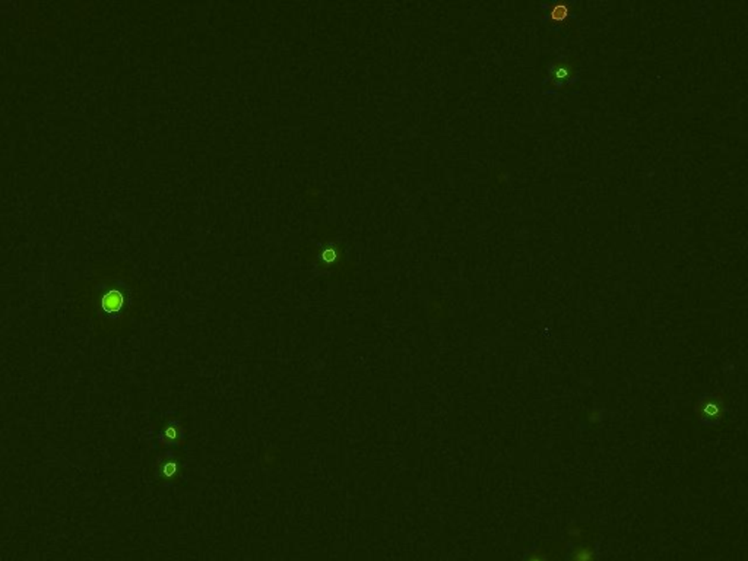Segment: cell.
<instances>
[{
	"label": "cell",
	"instance_id": "1",
	"mask_svg": "<svg viewBox=\"0 0 748 561\" xmlns=\"http://www.w3.org/2000/svg\"><path fill=\"white\" fill-rule=\"evenodd\" d=\"M187 443L186 430L181 418L176 415H169L155 436V446L169 450V449H183Z\"/></svg>",
	"mask_w": 748,
	"mask_h": 561
},
{
	"label": "cell",
	"instance_id": "2",
	"mask_svg": "<svg viewBox=\"0 0 748 561\" xmlns=\"http://www.w3.org/2000/svg\"><path fill=\"white\" fill-rule=\"evenodd\" d=\"M184 461L179 452L174 449L165 450L157 459L155 475L157 480L165 485H173L181 480Z\"/></svg>",
	"mask_w": 748,
	"mask_h": 561
},
{
	"label": "cell",
	"instance_id": "3",
	"mask_svg": "<svg viewBox=\"0 0 748 561\" xmlns=\"http://www.w3.org/2000/svg\"><path fill=\"white\" fill-rule=\"evenodd\" d=\"M697 414L702 422H718L723 414V402L716 396H703L697 405Z\"/></svg>",
	"mask_w": 748,
	"mask_h": 561
},
{
	"label": "cell",
	"instance_id": "4",
	"mask_svg": "<svg viewBox=\"0 0 748 561\" xmlns=\"http://www.w3.org/2000/svg\"><path fill=\"white\" fill-rule=\"evenodd\" d=\"M101 304H103L106 313H118L125 305V296L118 288H111V290L107 291L103 298H101Z\"/></svg>",
	"mask_w": 748,
	"mask_h": 561
},
{
	"label": "cell",
	"instance_id": "5",
	"mask_svg": "<svg viewBox=\"0 0 748 561\" xmlns=\"http://www.w3.org/2000/svg\"><path fill=\"white\" fill-rule=\"evenodd\" d=\"M546 6H548V12L546 16L547 21L561 25V22H566L569 20L570 9L566 4H555L551 6L550 5H546Z\"/></svg>",
	"mask_w": 748,
	"mask_h": 561
},
{
	"label": "cell",
	"instance_id": "6",
	"mask_svg": "<svg viewBox=\"0 0 748 561\" xmlns=\"http://www.w3.org/2000/svg\"><path fill=\"white\" fill-rule=\"evenodd\" d=\"M572 561H593V551L588 547L579 548L574 553Z\"/></svg>",
	"mask_w": 748,
	"mask_h": 561
},
{
	"label": "cell",
	"instance_id": "7",
	"mask_svg": "<svg viewBox=\"0 0 748 561\" xmlns=\"http://www.w3.org/2000/svg\"><path fill=\"white\" fill-rule=\"evenodd\" d=\"M567 76H569V71L566 69L565 66H560L558 69L555 71V79H557V81H560V79H567Z\"/></svg>",
	"mask_w": 748,
	"mask_h": 561
}]
</instances>
